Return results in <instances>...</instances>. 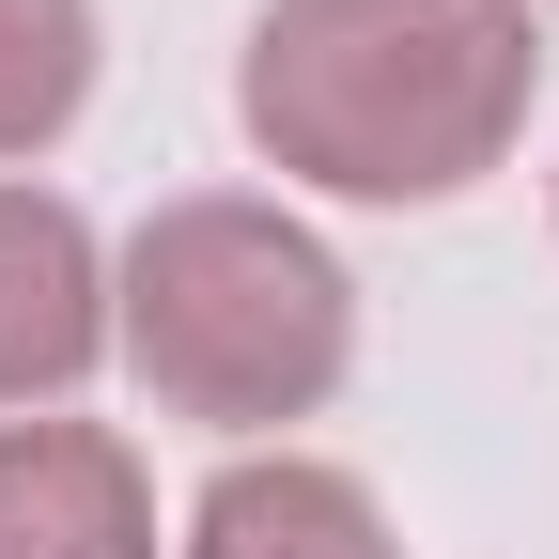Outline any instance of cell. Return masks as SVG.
Returning a JSON list of instances; mask_svg holds the SVG:
<instances>
[{"label":"cell","instance_id":"obj_1","mask_svg":"<svg viewBox=\"0 0 559 559\" xmlns=\"http://www.w3.org/2000/svg\"><path fill=\"white\" fill-rule=\"evenodd\" d=\"M528 0H264L234 124L326 202H451L528 140Z\"/></svg>","mask_w":559,"mask_h":559},{"label":"cell","instance_id":"obj_2","mask_svg":"<svg viewBox=\"0 0 559 559\" xmlns=\"http://www.w3.org/2000/svg\"><path fill=\"white\" fill-rule=\"evenodd\" d=\"M109 358L171 419L264 436V419H311L342 389V358H358V280H342V249L311 218H280L249 187H187L109 264Z\"/></svg>","mask_w":559,"mask_h":559},{"label":"cell","instance_id":"obj_5","mask_svg":"<svg viewBox=\"0 0 559 559\" xmlns=\"http://www.w3.org/2000/svg\"><path fill=\"white\" fill-rule=\"evenodd\" d=\"M187 559H404L373 481L358 466H311V451H234L187 513Z\"/></svg>","mask_w":559,"mask_h":559},{"label":"cell","instance_id":"obj_6","mask_svg":"<svg viewBox=\"0 0 559 559\" xmlns=\"http://www.w3.org/2000/svg\"><path fill=\"white\" fill-rule=\"evenodd\" d=\"M94 109V0H0V171Z\"/></svg>","mask_w":559,"mask_h":559},{"label":"cell","instance_id":"obj_4","mask_svg":"<svg viewBox=\"0 0 559 559\" xmlns=\"http://www.w3.org/2000/svg\"><path fill=\"white\" fill-rule=\"evenodd\" d=\"M0 559H156V481L109 419H0Z\"/></svg>","mask_w":559,"mask_h":559},{"label":"cell","instance_id":"obj_3","mask_svg":"<svg viewBox=\"0 0 559 559\" xmlns=\"http://www.w3.org/2000/svg\"><path fill=\"white\" fill-rule=\"evenodd\" d=\"M109 358V249L62 187H0V404H62Z\"/></svg>","mask_w":559,"mask_h":559}]
</instances>
